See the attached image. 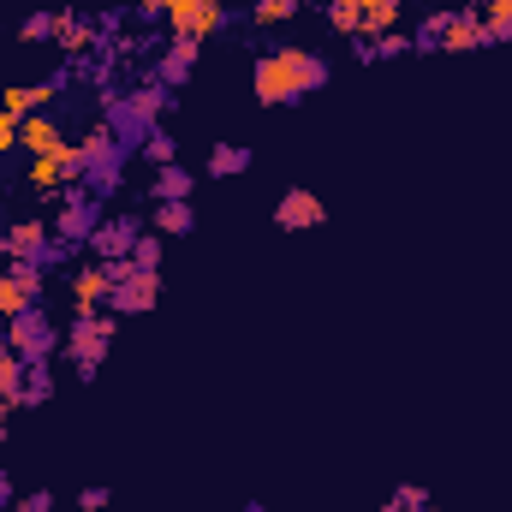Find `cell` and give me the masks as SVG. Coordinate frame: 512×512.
Here are the masks:
<instances>
[{"mask_svg":"<svg viewBox=\"0 0 512 512\" xmlns=\"http://www.w3.org/2000/svg\"><path fill=\"white\" fill-rule=\"evenodd\" d=\"M328 78H334V66L316 48H268V54H256V72H251L262 108H292L298 96L322 90Z\"/></svg>","mask_w":512,"mask_h":512,"instance_id":"1","label":"cell"},{"mask_svg":"<svg viewBox=\"0 0 512 512\" xmlns=\"http://www.w3.org/2000/svg\"><path fill=\"white\" fill-rule=\"evenodd\" d=\"M114 334H120V316H114V310H96V316H72V322H66L60 352H66V364H72L78 382H96V376H102V364H108V352H114Z\"/></svg>","mask_w":512,"mask_h":512,"instance_id":"2","label":"cell"},{"mask_svg":"<svg viewBox=\"0 0 512 512\" xmlns=\"http://www.w3.org/2000/svg\"><path fill=\"white\" fill-rule=\"evenodd\" d=\"M173 108V90H161L155 78L143 84V90H131V96H120V90H102V120L120 131V143H143L149 131L161 126V114Z\"/></svg>","mask_w":512,"mask_h":512,"instance_id":"3","label":"cell"},{"mask_svg":"<svg viewBox=\"0 0 512 512\" xmlns=\"http://www.w3.org/2000/svg\"><path fill=\"white\" fill-rule=\"evenodd\" d=\"M78 149H84V185L96 197H114L126 185V143H120V131L102 120V126H90L78 137Z\"/></svg>","mask_w":512,"mask_h":512,"instance_id":"4","label":"cell"},{"mask_svg":"<svg viewBox=\"0 0 512 512\" xmlns=\"http://www.w3.org/2000/svg\"><path fill=\"white\" fill-rule=\"evenodd\" d=\"M108 280H114V292H108L114 316H143L161 304V268H137L131 256H120V262H108Z\"/></svg>","mask_w":512,"mask_h":512,"instance_id":"5","label":"cell"},{"mask_svg":"<svg viewBox=\"0 0 512 512\" xmlns=\"http://www.w3.org/2000/svg\"><path fill=\"white\" fill-rule=\"evenodd\" d=\"M6 346H12L24 364H54V352H60V322H54L42 304H24V310L6 322Z\"/></svg>","mask_w":512,"mask_h":512,"instance_id":"6","label":"cell"},{"mask_svg":"<svg viewBox=\"0 0 512 512\" xmlns=\"http://www.w3.org/2000/svg\"><path fill=\"white\" fill-rule=\"evenodd\" d=\"M102 197L90 191V185H66V197H60V209H54V239H66V245H90V233L102 227Z\"/></svg>","mask_w":512,"mask_h":512,"instance_id":"7","label":"cell"},{"mask_svg":"<svg viewBox=\"0 0 512 512\" xmlns=\"http://www.w3.org/2000/svg\"><path fill=\"white\" fill-rule=\"evenodd\" d=\"M239 12H227L221 0H167V12H161V24H167V36H185V42H209L215 30H227Z\"/></svg>","mask_w":512,"mask_h":512,"instance_id":"8","label":"cell"},{"mask_svg":"<svg viewBox=\"0 0 512 512\" xmlns=\"http://www.w3.org/2000/svg\"><path fill=\"white\" fill-rule=\"evenodd\" d=\"M322 221H328V203H322L316 191H304V185L280 191V203H274V227H280V233H310V227H322Z\"/></svg>","mask_w":512,"mask_h":512,"instance_id":"9","label":"cell"},{"mask_svg":"<svg viewBox=\"0 0 512 512\" xmlns=\"http://www.w3.org/2000/svg\"><path fill=\"white\" fill-rule=\"evenodd\" d=\"M137 233H143V221L137 215H102V227L90 233V245L84 251L96 256V262H120V256H131V245H137Z\"/></svg>","mask_w":512,"mask_h":512,"instance_id":"10","label":"cell"},{"mask_svg":"<svg viewBox=\"0 0 512 512\" xmlns=\"http://www.w3.org/2000/svg\"><path fill=\"white\" fill-rule=\"evenodd\" d=\"M108 292H114V280H108V262H78L72 268V316H96V310H108Z\"/></svg>","mask_w":512,"mask_h":512,"instance_id":"11","label":"cell"},{"mask_svg":"<svg viewBox=\"0 0 512 512\" xmlns=\"http://www.w3.org/2000/svg\"><path fill=\"white\" fill-rule=\"evenodd\" d=\"M441 48H447V54H477V48H489L483 12H477V6H459V12H447V18H441Z\"/></svg>","mask_w":512,"mask_h":512,"instance_id":"12","label":"cell"},{"mask_svg":"<svg viewBox=\"0 0 512 512\" xmlns=\"http://www.w3.org/2000/svg\"><path fill=\"white\" fill-rule=\"evenodd\" d=\"M6 262L12 256H30V262H42V251L54 245V221H42V215H18V221H6Z\"/></svg>","mask_w":512,"mask_h":512,"instance_id":"13","label":"cell"},{"mask_svg":"<svg viewBox=\"0 0 512 512\" xmlns=\"http://www.w3.org/2000/svg\"><path fill=\"white\" fill-rule=\"evenodd\" d=\"M197 54H203V42L167 36V48H161V60H155V84H161V90H179V84L197 72Z\"/></svg>","mask_w":512,"mask_h":512,"instance_id":"14","label":"cell"},{"mask_svg":"<svg viewBox=\"0 0 512 512\" xmlns=\"http://www.w3.org/2000/svg\"><path fill=\"white\" fill-rule=\"evenodd\" d=\"M60 90H66V72H54V78H42V84H12V90L0 96V108L24 120V114H42V108H54V96H60Z\"/></svg>","mask_w":512,"mask_h":512,"instance_id":"15","label":"cell"},{"mask_svg":"<svg viewBox=\"0 0 512 512\" xmlns=\"http://www.w3.org/2000/svg\"><path fill=\"white\" fill-rule=\"evenodd\" d=\"M60 143H66L60 114H24V120H18V149H24V155H48V149H60Z\"/></svg>","mask_w":512,"mask_h":512,"instance_id":"16","label":"cell"},{"mask_svg":"<svg viewBox=\"0 0 512 512\" xmlns=\"http://www.w3.org/2000/svg\"><path fill=\"white\" fill-rule=\"evenodd\" d=\"M399 6L405 0H358V42H376L387 30H399Z\"/></svg>","mask_w":512,"mask_h":512,"instance_id":"17","label":"cell"},{"mask_svg":"<svg viewBox=\"0 0 512 512\" xmlns=\"http://www.w3.org/2000/svg\"><path fill=\"white\" fill-rule=\"evenodd\" d=\"M54 42H60L66 54H78V60H84V54H90V48H96L102 36H96V18H78V12H60V24H54Z\"/></svg>","mask_w":512,"mask_h":512,"instance_id":"18","label":"cell"},{"mask_svg":"<svg viewBox=\"0 0 512 512\" xmlns=\"http://www.w3.org/2000/svg\"><path fill=\"white\" fill-rule=\"evenodd\" d=\"M191 191H197V173L191 167H179V161L155 167V203H191Z\"/></svg>","mask_w":512,"mask_h":512,"instance_id":"19","label":"cell"},{"mask_svg":"<svg viewBox=\"0 0 512 512\" xmlns=\"http://www.w3.org/2000/svg\"><path fill=\"white\" fill-rule=\"evenodd\" d=\"M24 179H30V191H42V197L66 191V167H60V149H48V155H30Z\"/></svg>","mask_w":512,"mask_h":512,"instance_id":"20","label":"cell"},{"mask_svg":"<svg viewBox=\"0 0 512 512\" xmlns=\"http://www.w3.org/2000/svg\"><path fill=\"white\" fill-rule=\"evenodd\" d=\"M191 227H197L191 203H155V215H149V233H161V239H185Z\"/></svg>","mask_w":512,"mask_h":512,"instance_id":"21","label":"cell"},{"mask_svg":"<svg viewBox=\"0 0 512 512\" xmlns=\"http://www.w3.org/2000/svg\"><path fill=\"white\" fill-rule=\"evenodd\" d=\"M251 167V149L245 143H215L209 149V179H239Z\"/></svg>","mask_w":512,"mask_h":512,"instance_id":"22","label":"cell"},{"mask_svg":"<svg viewBox=\"0 0 512 512\" xmlns=\"http://www.w3.org/2000/svg\"><path fill=\"white\" fill-rule=\"evenodd\" d=\"M304 6H316V0H251V24H262V30H274V24H286V18H298Z\"/></svg>","mask_w":512,"mask_h":512,"instance_id":"23","label":"cell"},{"mask_svg":"<svg viewBox=\"0 0 512 512\" xmlns=\"http://www.w3.org/2000/svg\"><path fill=\"white\" fill-rule=\"evenodd\" d=\"M6 268H12V280H18V292H24L30 304H42V292H48V268H42V262H30V256H12Z\"/></svg>","mask_w":512,"mask_h":512,"instance_id":"24","label":"cell"},{"mask_svg":"<svg viewBox=\"0 0 512 512\" xmlns=\"http://www.w3.org/2000/svg\"><path fill=\"white\" fill-rule=\"evenodd\" d=\"M483 12V30H489V48L495 42H512V0H471Z\"/></svg>","mask_w":512,"mask_h":512,"instance_id":"25","label":"cell"},{"mask_svg":"<svg viewBox=\"0 0 512 512\" xmlns=\"http://www.w3.org/2000/svg\"><path fill=\"white\" fill-rule=\"evenodd\" d=\"M48 399H54V370H48V364H30V370H24V393H18V405L36 411V405H48Z\"/></svg>","mask_w":512,"mask_h":512,"instance_id":"26","label":"cell"},{"mask_svg":"<svg viewBox=\"0 0 512 512\" xmlns=\"http://www.w3.org/2000/svg\"><path fill=\"white\" fill-rule=\"evenodd\" d=\"M137 155H143V161H149V167H167V161H179V143H173V131H149V137H143V143H137Z\"/></svg>","mask_w":512,"mask_h":512,"instance_id":"27","label":"cell"},{"mask_svg":"<svg viewBox=\"0 0 512 512\" xmlns=\"http://www.w3.org/2000/svg\"><path fill=\"white\" fill-rule=\"evenodd\" d=\"M423 507H435L423 483H399V489L387 495V512H423Z\"/></svg>","mask_w":512,"mask_h":512,"instance_id":"28","label":"cell"},{"mask_svg":"<svg viewBox=\"0 0 512 512\" xmlns=\"http://www.w3.org/2000/svg\"><path fill=\"white\" fill-rule=\"evenodd\" d=\"M24 304H30V298L18 292V280H12V268H0V328H6V322H12V316L24 310Z\"/></svg>","mask_w":512,"mask_h":512,"instance_id":"29","label":"cell"},{"mask_svg":"<svg viewBox=\"0 0 512 512\" xmlns=\"http://www.w3.org/2000/svg\"><path fill=\"white\" fill-rule=\"evenodd\" d=\"M54 24H60V12H30V18L18 24V36H24V42H54Z\"/></svg>","mask_w":512,"mask_h":512,"instance_id":"30","label":"cell"},{"mask_svg":"<svg viewBox=\"0 0 512 512\" xmlns=\"http://www.w3.org/2000/svg\"><path fill=\"white\" fill-rule=\"evenodd\" d=\"M441 18H447V12H429V18L411 30V48H417V54H435V48H441Z\"/></svg>","mask_w":512,"mask_h":512,"instance_id":"31","label":"cell"},{"mask_svg":"<svg viewBox=\"0 0 512 512\" xmlns=\"http://www.w3.org/2000/svg\"><path fill=\"white\" fill-rule=\"evenodd\" d=\"M328 30L358 36V0H328Z\"/></svg>","mask_w":512,"mask_h":512,"instance_id":"32","label":"cell"},{"mask_svg":"<svg viewBox=\"0 0 512 512\" xmlns=\"http://www.w3.org/2000/svg\"><path fill=\"white\" fill-rule=\"evenodd\" d=\"M131 262H137V268H161V233H149V227H143V233H137V245H131Z\"/></svg>","mask_w":512,"mask_h":512,"instance_id":"33","label":"cell"},{"mask_svg":"<svg viewBox=\"0 0 512 512\" xmlns=\"http://www.w3.org/2000/svg\"><path fill=\"white\" fill-rule=\"evenodd\" d=\"M12 149H18V114H6V108H0V161H6Z\"/></svg>","mask_w":512,"mask_h":512,"instance_id":"34","label":"cell"},{"mask_svg":"<svg viewBox=\"0 0 512 512\" xmlns=\"http://www.w3.org/2000/svg\"><path fill=\"white\" fill-rule=\"evenodd\" d=\"M108 501H114V495H108L102 483H90V489H78V512H102Z\"/></svg>","mask_w":512,"mask_h":512,"instance_id":"35","label":"cell"},{"mask_svg":"<svg viewBox=\"0 0 512 512\" xmlns=\"http://www.w3.org/2000/svg\"><path fill=\"white\" fill-rule=\"evenodd\" d=\"M72 256H78V245H66V239H54V245L42 251V268H66Z\"/></svg>","mask_w":512,"mask_h":512,"instance_id":"36","label":"cell"},{"mask_svg":"<svg viewBox=\"0 0 512 512\" xmlns=\"http://www.w3.org/2000/svg\"><path fill=\"white\" fill-rule=\"evenodd\" d=\"M12 507L18 512H54V495H48V489H30V495H18Z\"/></svg>","mask_w":512,"mask_h":512,"instance_id":"37","label":"cell"},{"mask_svg":"<svg viewBox=\"0 0 512 512\" xmlns=\"http://www.w3.org/2000/svg\"><path fill=\"white\" fill-rule=\"evenodd\" d=\"M161 12H167V0H137V6H131L137 24H161Z\"/></svg>","mask_w":512,"mask_h":512,"instance_id":"38","label":"cell"},{"mask_svg":"<svg viewBox=\"0 0 512 512\" xmlns=\"http://www.w3.org/2000/svg\"><path fill=\"white\" fill-rule=\"evenodd\" d=\"M12 501H18V495H12V471L0 465V507H12Z\"/></svg>","mask_w":512,"mask_h":512,"instance_id":"39","label":"cell"},{"mask_svg":"<svg viewBox=\"0 0 512 512\" xmlns=\"http://www.w3.org/2000/svg\"><path fill=\"white\" fill-rule=\"evenodd\" d=\"M12 411H18V405H12V399H0V441H6V429H12Z\"/></svg>","mask_w":512,"mask_h":512,"instance_id":"40","label":"cell"},{"mask_svg":"<svg viewBox=\"0 0 512 512\" xmlns=\"http://www.w3.org/2000/svg\"><path fill=\"white\" fill-rule=\"evenodd\" d=\"M245 512H268V507H262V501H251V507H245Z\"/></svg>","mask_w":512,"mask_h":512,"instance_id":"41","label":"cell"},{"mask_svg":"<svg viewBox=\"0 0 512 512\" xmlns=\"http://www.w3.org/2000/svg\"><path fill=\"white\" fill-rule=\"evenodd\" d=\"M0 262H6V239H0Z\"/></svg>","mask_w":512,"mask_h":512,"instance_id":"42","label":"cell"},{"mask_svg":"<svg viewBox=\"0 0 512 512\" xmlns=\"http://www.w3.org/2000/svg\"><path fill=\"white\" fill-rule=\"evenodd\" d=\"M423 512H435V507H423Z\"/></svg>","mask_w":512,"mask_h":512,"instance_id":"43","label":"cell"},{"mask_svg":"<svg viewBox=\"0 0 512 512\" xmlns=\"http://www.w3.org/2000/svg\"><path fill=\"white\" fill-rule=\"evenodd\" d=\"M0 447H6V441H0Z\"/></svg>","mask_w":512,"mask_h":512,"instance_id":"44","label":"cell"},{"mask_svg":"<svg viewBox=\"0 0 512 512\" xmlns=\"http://www.w3.org/2000/svg\"><path fill=\"white\" fill-rule=\"evenodd\" d=\"M382 512H387V507H382Z\"/></svg>","mask_w":512,"mask_h":512,"instance_id":"45","label":"cell"}]
</instances>
